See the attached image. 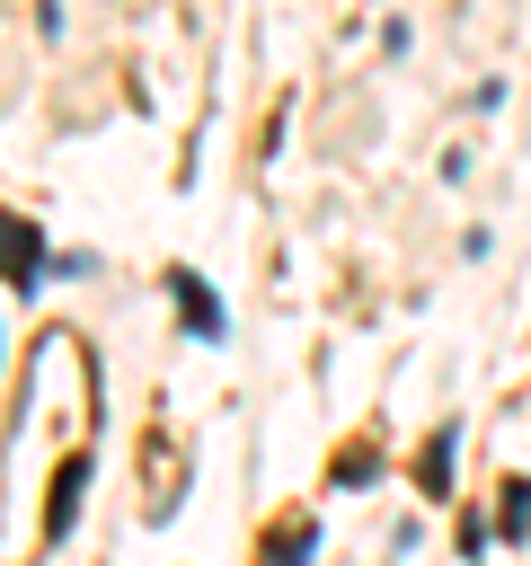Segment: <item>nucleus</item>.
<instances>
[{"label":"nucleus","instance_id":"f257e3e1","mask_svg":"<svg viewBox=\"0 0 531 566\" xmlns=\"http://www.w3.org/2000/svg\"><path fill=\"white\" fill-rule=\"evenodd\" d=\"M44 274H53L44 221H35V212H9V292H18V301H35V292H44Z\"/></svg>","mask_w":531,"mask_h":566},{"label":"nucleus","instance_id":"f03ea898","mask_svg":"<svg viewBox=\"0 0 531 566\" xmlns=\"http://www.w3.org/2000/svg\"><path fill=\"white\" fill-rule=\"evenodd\" d=\"M168 301H177V318H186V336H221V301H212V283L195 274V265H168Z\"/></svg>","mask_w":531,"mask_h":566},{"label":"nucleus","instance_id":"423d86ee","mask_svg":"<svg viewBox=\"0 0 531 566\" xmlns=\"http://www.w3.org/2000/svg\"><path fill=\"white\" fill-rule=\"evenodd\" d=\"M496 539H531V486L504 478V513H496Z\"/></svg>","mask_w":531,"mask_h":566},{"label":"nucleus","instance_id":"20e7f679","mask_svg":"<svg viewBox=\"0 0 531 566\" xmlns=\"http://www.w3.org/2000/svg\"><path fill=\"white\" fill-rule=\"evenodd\" d=\"M451 442H460V424H434V442H425V460H416V486H425V495H451Z\"/></svg>","mask_w":531,"mask_h":566},{"label":"nucleus","instance_id":"7ed1b4c3","mask_svg":"<svg viewBox=\"0 0 531 566\" xmlns=\"http://www.w3.org/2000/svg\"><path fill=\"white\" fill-rule=\"evenodd\" d=\"M80 486H88V460H62L53 469V504H44V539H62L80 522Z\"/></svg>","mask_w":531,"mask_h":566},{"label":"nucleus","instance_id":"39448f33","mask_svg":"<svg viewBox=\"0 0 531 566\" xmlns=\"http://www.w3.org/2000/svg\"><path fill=\"white\" fill-rule=\"evenodd\" d=\"M310 557H319V522H283L266 548V566H310Z\"/></svg>","mask_w":531,"mask_h":566}]
</instances>
